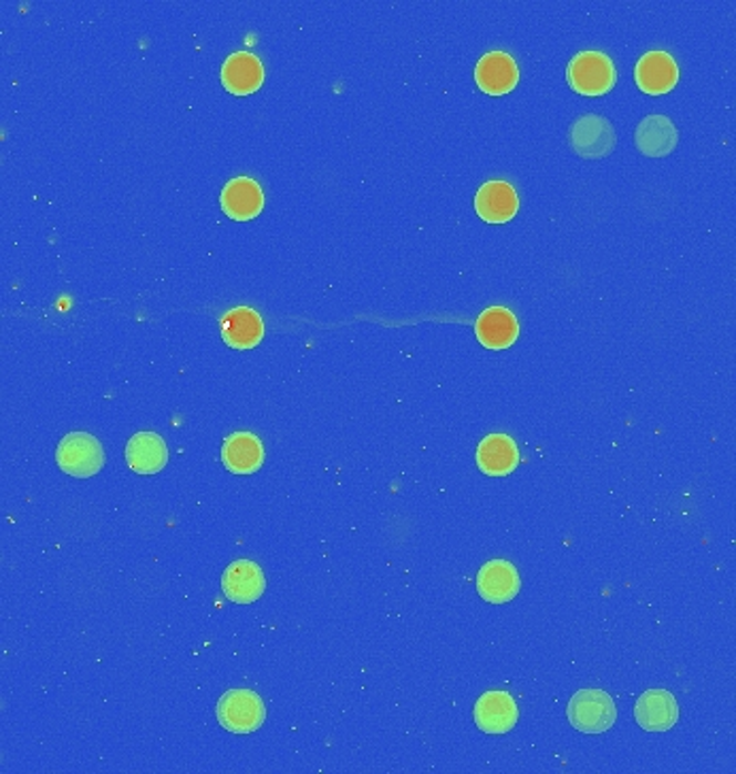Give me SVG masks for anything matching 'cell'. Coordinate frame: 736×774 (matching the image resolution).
Instances as JSON below:
<instances>
[{"instance_id":"1","label":"cell","mask_w":736,"mask_h":774,"mask_svg":"<svg viewBox=\"0 0 736 774\" xmlns=\"http://www.w3.org/2000/svg\"><path fill=\"white\" fill-rule=\"evenodd\" d=\"M567 80L581 96H604L615 85L613 60L597 50L579 52L569 64Z\"/></svg>"},{"instance_id":"2","label":"cell","mask_w":736,"mask_h":774,"mask_svg":"<svg viewBox=\"0 0 736 774\" xmlns=\"http://www.w3.org/2000/svg\"><path fill=\"white\" fill-rule=\"evenodd\" d=\"M55 460L64 473L85 479V477L96 475L103 468L105 454H103L101 443L92 434L71 432L58 445Z\"/></svg>"},{"instance_id":"3","label":"cell","mask_w":736,"mask_h":774,"mask_svg":"<svg viewBox=\"0 0 736 774\" xmlns=\"http://www.w3.org/2000/svg\"><path fill=\"white\" fill-rule=\"evenodd\" d=\"M267 706L262 698L249 690H230L219 698L218 720L228 732L249 734L262 727Z\"/></svg>"},{"instance_id":"4","label":"cell","mask_w":736,"mask_h":774,"mask_svg":"<svg viewBox=\"0 0 736 774\" xmlns=\"http://www.w3.org/2000/svg\"><path fill=\"white\" fill-rule=\"evenodd\" d=\"M618 720L615 702L607 692L581 690L569 702V721L579 732L600 734L613 727Z\"/></svg>"},{"instance_id":"5","label":"cell","mask_w":736,"mask_h":774,"mask_svg":"<svg viewBox=\"0 0 736 774\" xmlns=\"http://www.w3.org/2000/svg\"><path fill=\"white\" fill-rule=\"evenodd\" d=\"M634 80L636 85L641 87V92L650 94V96H662L668 94L677 81H680V69L675 58L662 50H654L643 55L636 62V71H634Z\"/></svg>"},{"instance_id":"6","label":"cell","mask_w":736,"mask_h":774,"mask_svg":"<svg viewBox=\"0 0 736 774\" xmlns=\"http://www.w3.org/2000/svg\"><path fill=\"white\" fill-rule=\"evenodd\" d=\"M475 81L481 92L490 96H505L516 90L519 69L514 55L507 52H488L475 66Z\"/></svg>"},{"instance_id":"7","label":"cell","mask_w":736,"mask_h":774,"mask_svg":"<svg viewBox=\"0 0 736 774\" xmlns=\"http://www.w3.org/2000/svg\"><path fill=\"white\" fill-rule=\"evenodd\" d=\"M221 588L228 600L237 605H249L265 594L267 577L256 561L237 560L226 568L221 577Z\"/></svg>"},{"instance_id":"8","label":"cell","mask_w":736,"mask_h":774,"mask_svg":"<svg viewBox=\"0 0 736 774\" xmlns=\"http://www.w3.org/2000/svg\"><path fill=\"white\" fill-rule=\"evenodd\" d=\"M571 145L583 158H602L615 147L613 126L599 115H583L571 128Z\"/></svg>"},{"instance_id":"9","label":"cell","mask_w":736,"mask_h":774,"mask_svg":"<svg viewBox=\"0 0 736 774\" xmlns=\"http://www.w3.org/2000/svg\"><path fill=\"white\" fill-rule=\"evenodd\" d=\"M636 723L647 732H664L675 727L680 720V706L675 695L666 690H650L636 700Z\"/></svg>"},{"instance_id":"10","label":"cell","mask_w":736,"mask_h":774,"mask_svg":"<svg viewBox=\"0 0 736 774\" xmlns=\"http://www.w3.org/2000/svg\"><path fill=\"white\" fill-rule=\"evenodd\" d=\"M265 66L251 52H235L221 66V83L235 96H247L262 87Z\"/></svg>"},{"instance_id":"11","label":"cell","mask_w":736,"mask_h":774,"mask_svg":"<svg viewBox=\"0 0 736 774\" xmlns=\"http://www.w3.org/2000/svg\"><path fill=\"white\" fill-rule=\"evenodd\" d=\"M518 568L507 560H491L477 575V589L484 600L491 605H502L514 600L519 594Z\"/></svg>"},{"instance_id":"12","label":"cell","mask_w":736,"mask_h":774,"mask_svg":"<svg viewBox=\"0 0 736 774\" xmlns=\"http://www.w3.org/2000/svg\"><path fill=\"white\" fill-rule=\"evenodd\" d=\"M475 334L484 348L494 351L511 348L519 337L518 318L507 307H490L475 323Z\"/></svg>"},{"instance_id":"13","label":"cell","mask_w":736,"mask_h":774,"mask_svg":"<svg viewBox=\"0 0 736 774\" xmlns=\"http://www.w3.org/2000/svg\"><path fill=\"white\" fill-rule=\"evenodd\" d=\"M518 192L507 182H488L475 196V211L490 224H505L518 215Z\"/></svg>"},{"instance_id":"14","label":"cell","mask_w":736,"mask_h":774,"mask_svg":"<svg viewBox=\"0 0 736 774\" xmlns=\"http://www.w3.org/2000/svg\"><path fill=\"white\" fill-rule=\"evenodd\" d=\"M518 704L507 692H488L475 704V721L488 734H505L518 723Z\"/></svg>"},{"instance_id":"15","label":"cell","mask_w":736,"mask_h":774,"mask_svg":"<svg viewBox=\"0 0 736 774\" xmlns=\"http://www.w3.org/2000/svg\"><path fill=\"white\" fill-rule=\"evenodd\" d=\"M265 207V192L253 179L237 177L221 189V209L237 221L258 217Z\"/></svg>"},{"instance_id":"16","label":"cell","mask_w":736,"mask_h":774,"mask_svg":"<svg viewBox=\"0 0 736 774\" xmlns=\"http://www.w3.org/2000/svg\"><path fill=\"white\" fill-rule=\"evenodd\" d=\"M221 337L228 348H256L265 337V321L249 307L230 309L221 318Z\"/></svg>"},{"instance_id":"17","label":"cell","mask_w":736,"mask_h":774,"mask_svg":"<svg viewBox=\"0 0 736 774\" xmlns=\"http://www.w3.org/2000/svg\"><path fill=\"white\" fill-rule=\"evenodd\" d=\"M224 466L237 475H251L265 462V447L251 432H235L221 447Z\"/></svg>"},{"instance_id":"18","label":"cell","mask_w":736,"mask_h":774,"mask_svg":"<svg viewBox=\"0 0 736 774\" xmlns=\"http://www.w3.org/2000/svg\"><path fill=\"white\" fill-rule=\"evenodd\" d=\"M477 464L481 473L490 477H505L514 473L519 464V450L516 441L507 434H490L479 443Z\"/></svg>"},{"instance_id":"19","label":"cell","mask_w":736,"mask_h":774,"mask_svg":"<svg viewBox=\"0 0 736 774\" xmlns=\"http://www.w3.org/2000/svg\"><path fill=\"white\" fill-rule=\"evenodd\" d=\"M166 460H168L166 445L154 432H138L126 447V462L138 475L160 473Z\"/></svg>"},{"instance_id":"20","label":"cell","mask_w":736,"mask_h":774,"mask_svg":"<svg viewBox=\"0 0 736 774\" xmlns=\"http://www.w3.org/2000/svg\"><path fill=\"white\" fill-rule=\"evenodd\" d=\"M677 145V128L664 115H650L636 128V147L650 156L662 158Z\"/></svg>"}]
</instances>
